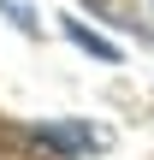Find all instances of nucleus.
<instances>
[{
	"label": "nucleus",
	"mask_w": 154,
	"mask_h": 160,
	"mask_svg": "<svg viewBox=\"0 0 154 160\" xmlns=\"http://www.w3.org/2000/svg\"><path fill=\"white\" fill-rule=\"evenodd\" d=\"M0 12H6L24 36H36V6H30V0H0Z\"/></svg>",
	"instance_id": "3"
},
{
	"label": "nucleus",
	"mask_w": 154,
	"mask_h": 160,
	"mask_svg": "<svg viewBox=\"0 0 154 160\" xmlns=\"http://www.w3.org/2000/svg\"><path fill=\"white\" fill-rule=\"evenodd\" d=\"M36 142H47L53 154H65V160H83V154L101 148V131L89 119H42L36 125Z\"/></svg>",
	"instance_id": "1"
},
{
	"label": "nucleus",
	"mask_w": 154,
	"mask_h": 160,
	"mask_svg": "<svg viewBox=\"0 0 154 160\" xmlns=\"http://www.w3.org/2000/svg\"><path fill=\"white\" fill-rule=\"evenodd\" d=\"M59 30H65V42H77L83 53H95V59H107V65H119V59H125V48H119V42H107L101 30H89L77 12H59Z\"/></svg>",
	"instance_id": "2"
}]
</instances>
